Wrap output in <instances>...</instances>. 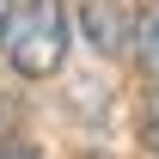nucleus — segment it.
<instances>
[{
	"label": "nucleus",
	"mask_w": 159,
	"mask_h": 159,
	"mask_svg": "<svg viewBox=\"0 0 159 159\" xmlns=\"http://www.w3.org/2000/svg\"><path fill=\"white\" fill-rule=\"evenodd\" d=\"M6 55L25 80H49L67 55V12L61 0H25L12 6V25H6Z\"/></svg>",
	"instance_id": "f257e3e1"
},
{
	"label": "nucleus",
	"mask_w": 159,
	"mask_h": 159,
	"mask_svg": "<svg viewBox=\"0 0 159 159\" xmlns=\"http://www.w3.org/2000/svg\"><path fill=\"white\" fill-rule=\"evenodd\" d=\"M80 25H86V43L98 55H116L129 43V19H122L116 0H80Z\"/></svg>",
	"instance_id": "f03ea898"
},
{
	"label": "nucleus",
	"mask_w": 159,
	"mask_h": 159,
	"mask_svg": "<svg viewBox=\"0 0 159 159\" xmlns=\"http://www.w3.org/2000/svg\"><path fill=\"white\" fill-rule=\"evenodd\" d=\"M122 49H135V67L147 80H159V12H153V6L129 19V43H122Z\"/></svg>",
	"instance_id": "7ed1b4c3"
},
{
	"label": "nucleus",
	"mask_w": 159,
	"mask_h": 159,
	"mask_svg": "<svg viewBox=\"0 0 159 159\" xmlns=\"http://www.w3.org/2000/svg\"><path fill=\"white\" fill-rule=\"evenodd\" d=\"M6 25H12V0H0V43H6Z\"/></svg>",
	"instance_id": "20e7f679"
},
{
	"label": "nucleus",
	"mask_w": 159,
	"mask_h": 159,
	"mask_svg": "<svg viewBox=\"0 0 159 159\" xmlns=\"http://www.w3.org/2000/svg\"><path fill=\"white\" fill-rule=\"evenodd\" d=\"M0 159H37L31 147H0Z\"/></svg>",
	"instance_id": "39448f33"
},
{
	"label": "nucleus",
	"mask_w": 159,
	"mask_h": 159,
	"mask_svg": "<svg viewBox=\"0 0 159 159\" xmlns=\"http://www.w3.org/2000/svg\"><path fill=\"white\" fill-rule=\"evenodd\" d=\"M6 122H12V110H0V141H6Z\"/></svg>",
	"instance_id": "423d86ee"
}]
</instances>
